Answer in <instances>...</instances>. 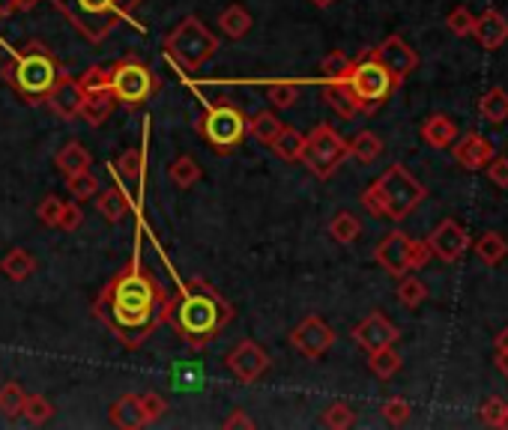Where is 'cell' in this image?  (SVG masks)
I'll list each match as a JSON object with an SVG mask.
<instances>
[{
	"instance_id": "52a82bcc",
	"label": "cell",
	"mask_w": 508,
	"mask_h": 430,
	"mask_svg": "<svg viewBox=\"0 0 508 430\" xmlns=\"http://www.w3.org/2000/svg\"><path fill=\"white\" fill-rule=\"evenodd\" d=\"M203 132H207V138L215 147L231 149L245 135V120L233 111V108H210Z\"/></svg>"
},
{
	"instance_id": "4fadbf2b",
	"label": "cell",
	"mask_w": 508,
	"mask_h": 430,
	"mask_svg": "<svg viewBox=\"0 0 508 430\" xmlns=\"http://www.w3.org/2000/svg\"><path fill=\"white\" fill-rule=\"evenodd\" d=\"M18 84L27 93H48L54 84V63H48L46 57H21Z\"/></svg>"
},
{
	"instance_id": "ffe728a7",
	"label": "cell",
	"mask_w": 508,
	"mask_h": 430,
	"mask_svg": "<svg viewBox=\"0 0 508 430\" xmlns=\"http://www.w3.org/2000/svg\"><path fill=\"white\" fill-rule=\"evenodd\" d=\"M475 254H479V261L482 263H488V266H500L505 257H508V242H505V236L500 233H484L475 240Z\"/></svg>"
},
{
	"instance_id": "8d00e7d4",
	"label": "cell",
	"mask_w": 508,
	"mask_h": 430,
	"mask_svg": "<svg viewBox=\"0 0 508 430\" xmlns=\"http://www.w3.org/2000/svg\"><path fill=\"white\" fill-rule=\"evenodd\" d=\"M254 132L266 141V138H275V132H281V126H278L275 117L261 114V117H257V123H254Z\"/></svg>"
},
{
	"instance_id": "d6986e66",
	"label": "cell",
	"mask_w": 508,
	"mask_h": 430,
	"mask_svg": "<svg viewBox=\"0 0 508 430\" xmlns=\"http://www.w3.org/2000/svg\"><path fill=\"white\" fill-rule=\"evenodd\" d=\"M479 114L484 123L491 126H503L508 120V90L505 87H491L482 96L479 102Z\"/></svg>"
},
{
	"instance_id": "bcb514c9",
	"label": "cell",
	"mask_w": 508,
	"mask_h": 430,
	"mask_svg": "<svg viewBox=\"0 0 508 430\" xmlns=\"http://www.w3.org/2000/svg\"><path fill=\"white\" fill-rule=\"evenodd\" d=\"M496 368L508 376V353H496Z\"/></svg>"
},
{
	"instance_id": "7a4b0ae2",
	"label": "cell",
	"mask_w": 508,
	"mask_h": 430,
	"mask_svg": "<svg viewBox=\"0 0 508 430\" xmlns=\"http://www.w3.org/2000/svg\"><path fill=\"white\" fill-rule=\"evenodd\" d=\"M153 305H156L153 284L147 278H140L138 272H132L114 287L111 320L117 322L120 332H140L153 320V311H156Z\"/></svg>"
},
{
	"instance_id": "7bdbcfd3",
	"label": "cell",
	"mask_w": 508,
	"mask_h": 430,
	"mask_svg": "<svg viewBox=\"0 0 508 430\" xmlns=\"http://www.w3.org/2000/svg\"><path fill=\"white\" fill-rule=\"evenodd\" d=\"M27 406H30V415H34L36 422H42V418L48 415V406L42 404V401H27Z\"/></svg>"
},
{
	"instance_id": "5b68a950",
	"label": "cell",
	"mask_w": 508,
	"mask_h": 430,
	"mask_svg": "<svg viewBox=\"0 0 508 430\" xmlns=\"http://www.w3.org/2000/svg\"><path fill=\"white\" fill-rule=\"evenodd\" d=\"M222 314L219 302L207 293H189L180 305V326L189 332L192 338H203L219 329Z\"/></svg>"
},
{
	"instance_id": "f546056e",
	"label": "cell",
	"mask_w": 508,
	"mask_h": 430,
	"mask_svg": "<svg viewBox=\"0 0 508 430\" xmlns=\"http://www.w3.org/2000/svg\"><path fill=\"white\" fill-rule=\"evenodd\" d=\"M383 415L389 425H407L410 418V404L404 401V397H392V401L383 404Z\"/></svg>"
},
{
	"instance_id": "d590c367",
	"label": "cell",
	"mask_w": 508,
	"mask_h": 430,
	"mask_svg": "<svg viewBox=\"0 0 508 430\" xmlns=\"http://www.w3.org/2000/svg\"><path fill=\"white\" fill-rule=\"evenodd\" d=\"M430 261V249H428V242H410V269H421V266H428Z\"/></svg>"
},
{
	"instance_id": "5bb4252c",
	"label": "cell",
	"mask_w": 508,
	"mask_h": 430,
	"mask_svg": "<svg viewBox=\"0 0 508 430\" xmlns=\"http://www.w3.org/2000/svg\"><path fill=\"white\" fill-rule=\"evenodd\" d=\"M472 36L482 42V48L496 51L505 46L508 39V21L503 13H496V9H484V13L472 21Z\"/></svg>"
},
{
	"instance_id": "8fae6325",
	"label": "cell",
	"mask_w": 508,
	"mask_h": 430,
	"mask_svg": "<svg viewBox=\"0 0 508 430\" xmlns=\"http://www.w3.org/2000/svg\"><path fill=\"white\" fill-rule=\"evenodd\" d=\"M353 338L359 341L368 353H374V350L392 347V343L398 341V329L383 314H371L368 320H362L359 326H356Z\"/></svg>"
},
{
	"instance_id": "f35d334b",
	"label": "cell",
	"mask_w": 508,
	"mask_h": 430,
	"mask_svg": "<svg viewBox=\"0 0 508 430\" xmlns=\"http://www.w3.org/2000/svg\"><path fill=\"white\" fill-rule=\"evenodd\" d=\"M0 406H6L9 415H16L21 410V392L16 389V385H9L6 394H0Z\"/></svg>"
},
{
	"instance_id": "2e32d148",
	"label": "cell",
	"mask_w": 508,
	"mask_h": 430,
	"mask_svg": "<svg viewBox=\"0 0 508 430\" xmlns=\"http://www.w3.org/2000/svg\"><path fill=\"white\" fill-rule=\"evenodd\" d=\"M421 138H425L434 149H446V147L455 144L458 123L446 114H434V117H428L425 126H421Z\"/></svg>"
},
{
	"instance_id": "4316f807",
	"label": "cell",
	"mask_w": 508,
	"mask_h": 430,
	"mask_svg": "<svg viewBox=\"0 0 508 430\" xmlns=\"http://www.w3.org/2000/svg\"><path fill=\"white\" fill-rule=\"evenodd\" d=\"M138 406L140 401H135V397H123V401L114 406V418L126 427H135L144 422V410H138Z\"/></svg>"
},
{
	"instance_id": "d4e9b609",
	"label": "cell",
	"mask_w": 508,
	"mask_h": 430,
	"mask_svg": "<svg viewBox=\"0 0 508 430\" xmlns=\"http://www.w3.org/2000/svg\"><path fill=\"white\" fill-rule=\"evenodd\" d=\"M332 236L338 242H353L356 236H359V230H362V224H359V219H356V215H350V212H341V215H335V221H332Z\"/></svg>"
},
{
	"instance_id": "d6a6232c",
	"label": "cell",
	"mask_w": 508,
	"mask_h": 430,
	"mask_svg": "<svg viewBox=\"0 0 508 430\" xmlns=\"http://www.w3.org/2000/svg\"><path fill=\"white\" fill-rule=\"evenodd\" d=\"M505 401L503 397H488V401L482 404V422L484 425H491V427H500V418L505 413Z\"/></svg>"
},
{
	"instance_id": "7402d4cb",
	"label": "cell",
	"mask_w": 508,
	"mask_h": 430,
	"mask_svg": "<svg viewBox=\"0 0 508 430\" xmlns=\"http://www.w3.org/2000/svg\"><path fill=\"white\" fill-rule=\"evenodd\" d=\"M228 362H231V368H233V371H240V374L245 376V380H252V376H254L257 371H261L264 364H266V359H264L261 353H257L254 347H252V343H245V347L236 350Z\"/></svg>"
},
{
	"instance_id": "74e56055",
	"label": "cell",
	"mask_w": 508,
	"mask_h": 430,
	"mask_svg": "<svg viewBox=\"0 0 508 430\" xmlns=\"http://www.w3.org/2000/svg\"><path fill=\"white\" fill-rule=\"evenodd\" d=\"M194 177H198V165H192L189 159H182L177 165V170H174V179L180 182V186H189Z\"/></svg>"
},
{
	"instance_id": "1f68e13d",
	"label": "cell",
	"mask_w": 508,
	"mask_h": 430,
	"mask_svg": "<svg viewBox=\"0 0 508 430\" xmlns=\"http://www.w3.org/2000/svg\"><path fill=\"white\" fill-rule=\"evenodd\" d=\"M302 147H306V141H302V138H299L296 132H281L275 149H278V156L296 159V156H302Z\"/></svg>"
},
{
	"instance_id": "484cf974",
	"label": "cell",
	"mask_w": 508,
	"mask_h": 430,
	"mask_svg": "<svg viewBox=\"0 0 508 430\" xmlns=\"http://www.w3.org/2000/svg\"><path fill=\"white\" fill-rule=\"evenodd\" d=\"M425 296H428V287L419 282V278H404L401 287H398V299L407 305V308H416L425 302Z\"/></svg>"
},
{
	"instance_id": "44dd1931",
	"label": "cell",
	"mask_w": 508,
	"mask_h": 430,
	"mask_svg": "<svg viewBox=\"0 0 508 430\" xmlns=\"http://www.w3.org/2000/svg\"><path fill=\"white\" fill-rule=\"evenodd\" d=\"M327 99L341 117H353L356 111H359V105H356V96H353L347 81H332L327 87Z\"/></svg>"
},
{
	"instance_id": "f1b7e54d",
	"label": "cell",
	"mask_w": 508,
	"mask_h": 430,
	"mask_svg": "<svg viewBox=\"0 0 508 430\" xmlns=\"http://www.w3.org/2000/svg\"><path fill=\"white\" fill-rule=\"evenodd\" d=\"M323 72H327L332 81H347V75L353 72V63H350L347 57H344V54L335 51L332 57H329L327 63H323Z\"/></svg>"
},
{
	"instance_id": "b9f144b4",
	"label": "cell",
	"mask_w": 508,
	"mask_h": 430,
	"mask_svg": "<svg viewBox=\"0 0 508 430\" xmlns=\"http://www.w3.org/2000/svg\"><path fill=\"white\" fill-rule=\"evenodd\" d=\"M60 203L57 200H48L46 207H42V215H46V221H57V215H60Z\"/></svg>"
},
{
	"instance_id": "83f0119b",
	"label": "cell",
	"mask_w": 508,
	"mask_h": 430,
	"mask_svg": "<svg viewBox=\"0 0 508 430\" xmlns=\"http://www.w3.org/2000/svg\"><path fill=\"white\" fill-rule=\"evenodd\" d=\"M472 21H475V15L470 13L467 6H455L449 13L446 25L451 27V34H455V36H470L472 34Z\"/></svg>"
},
{
	"instance_id": "ba28073f",
	"label": "cell",
	"mask_w": 508,
	"mask_h": 430,
	"mask_svg": "<svg viewBox=\"0 0 508 430\" xmlns=\"http://www.w3.org/2000/svg\"><path fill=\"white\" fill-rule=\"evenodd\" d=\"M374 57L383 63V67L389 69V75L401 84L410 72H413L419 67V57H416V51L407 46V42L401 36H389L380 48L374 51Z\"/></svg>"
},
{
	"instance_id": "3957f363",
	"label": "cell",
	"mask_w": 508,
	"mask_h": 430,
	"mask_svg": "<svg viewBox=\"0 0 508 430\" xmlns=\"http://www.w3.org/2000/svg\"><path fill=\"white\" fill-rule=\"evenodd\" d=\"M347 84L356 96L359 111H374V108H380L389 99V93H392L398 81L389 75V69L377 57H365L359 67H353V72L347 75Z\"/></svg>"
},
{
	"instance_id": "603a6c76",
	"label": "cell",
	"mask_w": 508,
	"mask_h": 430,
	"mask_svg": "<svg viewBox=\"0 0 508 430\" xmlns=\"http://www.w3.org/2000/svg\"><path fill=\"white\" fill-rule=\"evenodd\" d=\"M371 371L377 376H383V380H389L392 374L401 371V356H398V353H392V347L374 350L371 353Z\"/></svg>"
},
{
	"instance_id": "7c38bea8",
	"label": "cell",
	"mask_w": 508,
	"mask_h": 430,
	"mask_svg": "<svg viewBox=\"0 0 508 430\" xmlns=\"http://www.w3.org/2000/svg\"><path fill=\"white\" fill-rule=\"evenodd\" d=\"M111 87H114L117 96H120V99L140 102V99H147L150 87H153V78H150L147 69H140V67H135V63H129V67H123L111 78Z\"/></svg>"
},
{
	"instance_id": "277c9868",
	"label": "cell",
	"mask_w": 508,
	"mask_h": 430,
	"mask_svg": "<svg viewBox=\"0 0 508 430\" xmlns=\"http://www.w3.org/2000/svg\"><path fill=\"white\" fill-rule=\"evenodd\" d=\"M302 153H306L308 168L315 170V174H320V177H329L332 170L338 168L341 161L350 156V147L344 144L341 138L332 132V128L320 126L317 132L311 135L308 141H306V147H302Z\"/></svg>"
},
{
	"instance_id": "ac0fdd59",
	"label": "cell",
	"mask_w": 508,
	"mask_h": 430,
	"mask_svg": "<svg viewBox=\"0 0 508 430\" xmlns=\"http://www.w3.org/2000/svg\"><path fill=\"white\" fill-rule=\"evenodd\" d=\"M75 6H78V18L88 25V30L93 36L99 34V27L105 30L108 15L114 13V0H75Z\"/></svg>"
},
{
	"instance_id": "8992f818",
	"label": "cell",
	"mask_w": 508,
	"mask_h": 430,
	"mask_svg": "<svg viewBox=\"0 0 508 430\" xmlns=\"http://www.w3.org/2000/svg\"><path fill=\"white\" fill-rule=\"evenodd\" d=\"M425 242H428L430 254H437L442 263H458L470 249V233L463 230L455 219H446L442 224H437L434 233H430Z\"/></svg>"
},
{
	"instance_id": "7dc6e473",
	"label": "cell",
	"mask_w": 508,
	"mask_h": 430,
	"mask_svg": "<svg viewBox=\"0 0 508 430\" xmlns=\"http://www.w3.org/2000/svg\"><path fill=\"white\" fill-rule=\"evenodd\" d=\"M500 427H508V406H505V413H503V418H500Z\"/></svg>"
},
{
	"instance_id": "ab89813d",
	"label": "cell",
	"mask_w": 508,
	"mask_h": 430,
	"mask_svg": "<svg viewBox=\"0 0 508 430\" xmlns=\"http://www.w3.org/2000/svg\"><path fill=\"white\" fill-rule=\"evenodd\" d=\"M273 96H275L278 105H294L296 102V87H290V84H281V87L273 90Z\"/></svg>"
},
{
	"instance_id": "60d3db41",
	"label": "cell",
	"mask_w": 508,
	"mask_h": 430,
	"mask_svg": "<svg viewBox=\"0 0 508 430\" xmlns=\"http://www.w3.org/2000/svg\"><path fill=\"white\" fill-rule=\"evenodd\" d=\"M99 207L105 210L108 221H117V215H120V212H117V195H108V200H102Z\"/></svg>"
},
{
	"instance_id": "e575fe53",
	"label": "cell",
	"mask_w": 508,
	"mask_h": 430,
	"mask_svg": "<svg viewBox=\"0 0 508 430\" xmlns=\"http://www.w3.org/2000/svg\"><path fill=\"white\" fill-rule=\"evenodd\" d=\"M327 425L329 427H350L353 425V410L347 404H335L327 413Z\"/></svg>"
},
{
	"instance_id": "4dcf8cb0",
	"label": "cell",
	"mask_w": 508,
	"mask_h": 430,
	"mask_svg": "<svg viewBox=\"0 0 508 430\" xmlns=\"http://www.w3.org/2000/svg\"><path fill=\"white\" fill-rule=\"evenodd\" d=\"M484 174L491 177L493 186L508 189V156H493L488 165H484Z\"/></svg>"
},
{
	"instance_id": "30bf717a",
	"label": "cell",
	"mask_w": 508,
	"mask_h": 430,
	"mask_svg": "<svg viewBox=\"0 0 508 430\" xmlns=\"http://www.w3.org/2000/svg\"><path fill=\"white\" fill-rule=\"evenodd\" d=\"M410 242L413 240L401 230L389 233L380 242V249H377V263H380L389 275H404L410 269Z\"/></svg>"
},
{
	"instance_id": "c3c4849f",
	"label": "cell",
	"mask_w": 508,
	"mask_h": 430,
	"mask_svg": "<svg viewBox=\"0 0 508 430\" xmlns=\"http://www.w3.org/2000/svg\"><path fill=\"white\" fill-rule=\"evenodd\" d=\"M315 4H317V6H329V4H332V0H315Z\"/></svg>"
},
{
	"instance_id": "ee69618b",
	"label": "cell",
	"mask_w": 508,
	"mask_h": 430,
	"mask_svg": "<svg viewBox=\"0 0 508 430\" xmlns=\"http://www.w3.org/2000/svg\"><path fill=\"white\" fill-rule=\"evenodd\" d=\"M72 189H78V191H81L78 198H88L90 191H93V182H90V179H72Z\"/></svg>"
},
{
	"instance_id": "f6af8a7d",
	"label": "cell",
	"mask_w": 508,
	"mask_h": 430,
	"mask_svg": "<svg viewBox=\"0 0 508 430\" xmlns=\"http://www.w3.org/2000/svg\"><path fill=\"white\" fill-rule=\"evenodd\" d=\"M496 353H508V326L496 335Z\"/></svg>"
},
{
	"instance_id": "681fc988",
	"label": "cell",
	"mask_w": 508,
	"mask_h": 430,
	"mask_svg": "<svg viewBox=\"0 0 508 430\" xmlns=\"http://www.w3.org/2000/svg\"><path fill=\"white\" fill-rule=\"evenodd\" d=\"M9 4H13V0H0V9H6Z\"/></svg>"
},
{
	"instance_id": "9a60e30c",
	"label": "cell",
	"mask_w": 508,
	"mask_h": 430,
	"mask_svg": "<svg viewBox=\"0 0 508 430\" xmlns=\"http://www.w3.org/2000/svg\"><path fill=\"white\" fill-rule=\"evenodd\" d=\"M332 338H335L332 329L327 326V322L315 320V317L302 322V326L296 329V335H294L296 347L306 353V356H320V353L332 343Z\"/></svg>"
},
{
	"instance_id": "6da1fadb",
	"label": "cell",
	"mask_w": 508,
	"mask_h": 430,
	"mask_svg": "<svg viewBox=\"0 0 508 430\" xmlns=\"http://www.w3.org/2000/svg\"><path fill=\"white\" fill-rule=\"evenodd\" d=\"M425 186L410 177V170L401 165H392L374 186L362 195V203L374 215H383L389 221H401L425 200Z\"/></svg>"
},
{
	"instance_id": "cb8c5ba5",
	"label": "cell",
	"mask_w": 508,
	"mask_h": 430,
	"mask_svg": "<svg viewBox=\"0 0 508 430\" xmlns=\"http://www.w3.org/2000/svg\"><path fill=\"white\" fill-rule=\"evenodd\" d=\"M350 153L359 159V161H374L377 156L383 153V144H380V138H377L374 132H362V135L353 138Z\"/></svg>"
},
{
	"instance_id": "836d02e7",
	"label": "cell",
	"mask_w": 508,
	"mask_h": 430,
	"mask_svg": "<svg viewBox=\"0 0 508 430\" xmlns=\"http://www.w3.org/2000/svg\"><path fill=\"white\" fill-rule=\"evenodd\" d=\"M222 21H224V27H228V34H231V36H243L245 30H248V15L243 13V9H236V6H233L231 13L224 15Z\"/></svg>"
},
{
	"instance_id": "e0dca14e",
	"label": "cell",
	"mask_w": 508,
	"mask_h": 430,
	"mask_svg": "<svg viewBox=\"0 0 508 430\" xmlns=\"http://www.w3.org/2000/svg\"><path fill=\"white\" fill-rule=\"evenodd\" d=\"M171 385H174V392H203V385H207L203 364L201 362H177L174 374H171Z\"/></svg>"
},
{
	"instance_id": "9c48e42d",
	"label": "cell",
	"mask_w": 508,
	"mask_h": 430,
	"mask_svg": "<svg viewBox=\"0 0 508 430\" xmlns=\"http://www.w3.org/2000/svg\"><path fill=\"white\" fill-rule=\"evenodd\" d=\"M451 156H455V161L463 170H484V165L496 156V149L484 135L470 132V135L455 138V144H451Z\"/></svg>"
}]
</instances>
